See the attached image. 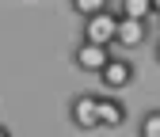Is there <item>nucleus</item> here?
<instances>
[{
  "instance_id": "nucleus-7",
  "label": "nucleus",
  "mask_w": 160,
  "mask_h": 137,
  "mask_svg": "<svg viewBox=\"0 0 160 137\" xmlns=\"http://www.w3.org/2000/svg\"><path fill=\"white\" fill-rule=\"evenodd\" d=\"M118 15H126V19H149L152 23V0H118Z\"/></svg>"
},
{
  "instance_id": "nucleus-11",
  "label": "nucleus",
  "mask_w": 160,
  "mask_h": 137,
  "mask_svg": "<svg viewBox=\"0 0 160 137\" xmlns=\"http://www.w3.org/2000/svg\"><path fill=\"white\" fill-rule=\"evenodd\" d=\"M0 137H12V130H8V126H4V122H0Z\"/></svg>"
},
{
  "instance_id": "nucleus-2",
  "label": "nucleus",
  "mask_w": 160,
  "mask_h": 137,
  "mask_svg": "<svg viewBox=\"0 0 160 137\" xmlns=\"http://www.w3.org/2000/svg\"><path fill=\"white\" fill-rule=\"evenodd\" d=\"M133 76H137L133 61H130V57H118V53H114L111 61L99 69V76H95V80H99V88H103L107 95H118V91H126V88L133 84Z\"/></svg>"
},
{
  "instance_id": "nucleus-10",
  "label": "nucleus",
  "mask_w": 160,
  "mask_h": 137,
  "mask_svg": "<svg viewBox=\"0 0 160 137\" xmlns=\"http://www.w3.org/2000/svg\"><path fill=\"white\" fill-rule=\"evenodd\" d=\"M152 57H156V65H160V34H156V42H152Z\"/></svg>"
},
{
  "instance_id": "nucleus-1",
  "label": "nucleus",
  "mask_w": 160,
  "mask_h": 137,
  "mask_svg": "<svg viewBox=\"0 0 160 137\" xmlns=\"http://www.w3.org/2000/svg\"><path fill=\"white\" fill-rule=\"evenodd\" d=\"M114 34H118V12L107 8L92 19H84V27H80V42H92V46H111L114 50Z\"/></svg>"
},
{
  "instance_id": "nucleus-8",
  "label": "nucleus",
  "mask_w": 160,
  "mask_h": 137,
  "mask_svg": "<svg viewBox=\"0 0 160 137\" xmlns=\"http://www.w3.org/2000/svg\"><path fill=\"white\" fill-rule=\"evenodd\" d=\"M69 8H72L80 19H92V15H99V12H107L111 0H69Z\"/></svg>"
},
{
  "instance_id": "nucleus-6",
  "label": "nucleus",
  "mask_w": 160,
  "mask_h": 137,
  "mask_svg": "<svg viewBox=\"0 0 160 137\" xmlns=\"http://www.w3.org/2000/svg\"><path fill=\"white\" fill-rule=\"evenodd\" d=\"M149 19H126L118 15V34H114V46L118 50H141L149 42Z\"/></svg>"
},
{
  "instance_id": "nucleus-13",
  "label": "nucleus",
  "mask_w": 160,
  "mask_h": 137,
  "mask_svg": "<svg viewBox=\"0 0 160 137\" xmlns=\"http://www.w3.org/2000/svg\"><path fill=\"white\" fill-rule=\"evenodd\" d=\"M156 27H160V15H156Z\"/></svg>"
},
{
  "instance_id": "nucleus-12",
  "label": "nucleus",
  "mask_w": 160,
  "mask_h": 137,
  "mask_svg": "<svg viewBox=\"0 0 160 137\" xmlns=\"http://www.w3.org/2000/svg\"><path fill=\"white\" fill-rule=\"evenodd\" d=\"M156 15H160V0H152V19H156Z\"/></svg>"
},
{
  "instance_id": "nucleus-5",
  "label": "nucleus",
  "mask_w": 160,
  "mask_h": 137,
  "mask_svg": "<svg viewBox=\"0 0 160 137\" xmlns=\"http://www.w3.org/2000/svg\"><path fill=\"white\" fill-rule=\"evenodd\" d=\"M69 122L80 130V133H92L99 130V118H95V95L92 91H80L69 99Z\"/></svg>"
},
{
  "instance_id": "nucleus-4",
  "label": "nucleus",
  "mask_w": 160,
  "mask_h": 137,
  "mask_svg": "<svg viewBox=\"0 0 160 137\" xmlns=\"http://www.w3.org/2000/svg\"><path fill=\"white\" fill-rule=\"evenodd\" d=\"M114 57V50L111 46H92V42H76V50H72V65L80 69V72H92V76H99V69H103L107 61Z\"/></svg>"
},
{
  "instance_id": "nucleus-3",
  "label": "nucleus",
  "mask_w": 160,
  "mask_h": 137,
  "mask_svg": "<svg viewBox=\"0 0 160 137\" xmlns=\"http://www.w3.org/2000/svg\"><path fill=\"white\" fill-rule=\"evenodd\" d=\"M95 118H99V130H118V126H126L130 110H126V103L118 99V95L99 91L95 95Z\"/></svg>"
},
{
  "instance_id": "nucleus-9",
  "label": "nucleus",
  "mask_w": 160,
  "mask_h": 137,
  "mask_svg": "<svg viewBox=\"0 0 160 137\" xmlns=\"http://www.w3.org/2000/svg\"><path fill=\"white\" fill-rule=\"evenodd\" d=\"M137 137H160V107L145 110L141 122H137Z\"/></svg>"
}]
</instances>
